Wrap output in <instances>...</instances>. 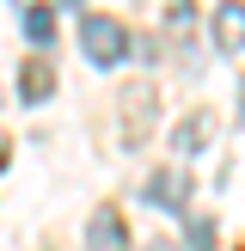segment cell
Returning a JSON list of instances; mask_svg holds the SVG:
<instances>
[{
    "label": "cell",
    "instance_id": "cell-1",
    "mask_svg": "<svg viewBox=\"0 0 245 251\" xmlns=\"http://www.w3.org/2000/svg\"><path fill=\"white\" fill-rule=\"evenodd\" d=\"M80 49L92 68H117L122 55H129V31H122V19H110V12H80Z\"/></svg>",
    "mask_w": 245,
    "mask_h": 251
},
{
    "label": "cell",
    "instance_id": "cell-2",
    "mask_svg": "<svg viewBox=\"0 0 245 251\" xmlns=\"http://www.w3.org/2000/svg\"><path fill=\"white\" fill-rule=\"evenodd\" d=\"M153 104H159V92L147 80H135L129 92H122V147H141L147 141V129H153Z\"/></svg>",
    "mask_w": 245,
    "mask_h": 251
},
{
    "label": "cell",
    "instance_id": "cell-3",
    "mask_svg": "<svg viewBox=\"0 0 245 251\" xmlns=\"http://www.w3.org/2000/svg\"><path fill=\"white\" fill-rule=\"evenodd\" d=\"M147 202H153V208H172V215H178V208L190 202V172H184V166H159L153 178H147Z\"/></svg>",
    "mask_w": 245,
    "mask_h": 251
},
{
    "label": "cell",
    "instance_id": "cell-4",
    "mask_svg": "<svg viewBox=\"0 0 245 251\" xmlns=\"http://www.w3.org/2000/svg\"><path fill=\"white\" fill-rule=\"evenodd\" d=\"M86 245H92V251H122V245H129V221H122V208H98V215L92 221H86Z\"/></svg>",
    "mask_w": 245,
    "mask_h": 251
},
{
    "label": "cell",
    "instance_id": "cell-5",
    "mask_svg": "<svg viewBox=\"0 0 245 251\" xmlns=\"http://www.w3.org/2000/svg\"><path fill=\"white\" fill-rule=\"evenodd\" d=\"M19 92H24V104H43V98L55 92V68H49V55H31L19 68Z\"/></svg>",
    "mask_w": 245,
    "mask_h": 251
},
{
    "label": "cell",
    "instance_id": "cell-6",
    "mask_svg": "<svg viewBox=\"0 0 245 251\" xmlns=\"http://www.w3.org/2000/svg\"><path fill=\"white\" fill-rule=\"evenodd\" d=\"M208 135H215V110H190V117L172 129V153H196Z\"/></svg>",
    "mask_w": 245,
    "mask_h": 251
},
{
    "label": "cell",
    "instance_id": "cell-7",
    "mask_svg": "<svg viewBox=\"0 0 245 251\" xmlns=\"http://www.w3.org/2000/svg\"><path fill=\"white\" fill-rule=\"evenodd\" d=\"M215 43H220V55L245 49V6H220L215 12Z\"/></svg>",
    "mask_w": 245,
    "mask_h": 251
},
{
    "label": "cell",
    "instance_id": "cell-8",
    "mask_svg": "<svg viewBox=\"0 0 245 251\" xmlns=\"http://www.w3.org/2000/svg\"><path fill=\"white\" fill-rule=\"evenodd\" d=\"M19 31L43 49L49 37H55V6H19Z\"/></svg>",
    "mask_w": 245,
    "mask_h": 251
},
{
    "label": "cell",
    "instance_id": "cell-9",
    "mask_svg": "<svg viewBox=\"0 0 245 251\" xmlns=\"http://www.w3.org/2000/svg\"><path fill=\"white\" fill-rule=\"evenodd\" d=\"M184 251H215V221H208V215L190 221V239H184Z\"/></svg>",
    "mask_w": 245,
    "mask_h": 251
},
{
    "label": "cell",
    "instance_id": "cell-10",
    "mask_svg": "<svg viewBox=\"0 0 245 251\" xmlns=\"http://www.w3.org/2000/svg\"><path fill=\"white\" fill-rule=\"evenodd\" d=\"M147 251H184V245H172V239H153V245H147Z\"/></svg>",
    "mask_w": 245,
    "mask_h": 251
},
{
    "label": "cell",
    "instance_id": "cell-11",
    "mask_svg": "<svg viewBox=\"0 0 245 251\" xmlns=\"http://www.w3.org/2000/svg\"><path fill=\"white\" fill-rule=\"evenodd\" d=\"M6 153H12V141H6V129H0V166H6Z\"/></svg>",
    "mask_w": 245,
    "mask_h": 251
}]
</instances>
